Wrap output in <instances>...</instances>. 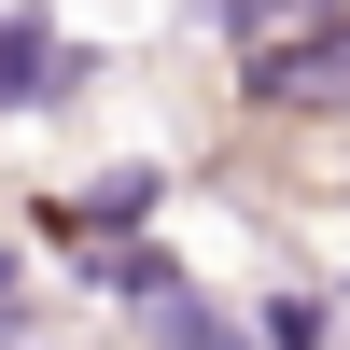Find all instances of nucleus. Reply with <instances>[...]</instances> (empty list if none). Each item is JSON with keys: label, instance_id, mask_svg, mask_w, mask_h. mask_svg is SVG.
I'll return each instance as SVG.
<instances>
[{"label": "nucleus", "instance_id": "nucleus-2", "mask_svg": "<svg viewBox=\"0 0 350 350\" xmlns=\"http://www.w3.org/2000/svg\"><path fill=\"white\" fill-rule=\"evenodd\" d=\"M350 84V28L336 42H295V56H267V98H336Z\"/></svg>", "mask_w": 350, "mask_h": 350}, {"label": "nucleus", "instance_id": "nucleus-1", "mask_svg": "<svg viewBox=\"0 0 350 350\" xmlns=\"http://www.w3.org/2000/svg\"><path fill=\"white\" fill-rule=\"evenodd\" d=\"M56 84V28L42 14H0V98H42Z\"/></svg>", "mask_w": 350, "mask_h": 350}, {"label": "nucleus", "instance_id": "nucleus-3", "mask_svg": "<svg viewBox=\"0 0 350 350\" xmlns=\"http://www.w3.org/2000/svg\"><path fill=\"white\" fill-rule=\"evenodd\" d=\"M140 211H154V183H140V168H112V183L84 196V224H140Z\"/></svg>", "mask_w": 350, "mask_h": 350}]
</instances>
